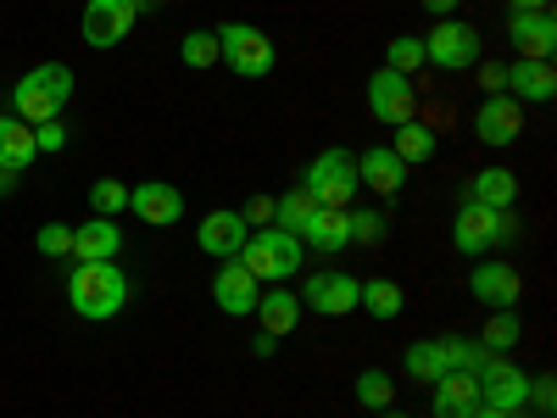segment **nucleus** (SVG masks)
Masks as SVG:
<instances>
[{
  "label": "nucleus",
  "mask_w": 557,
  "mask_h": 418,
  "mask_svg": "<svg viewBox=\"0 0 557 418\" xmlns=\"http://www.w3.org/2000/svg\"><path fill=\"white\" fill-rule=\"evenodd\" d=\"M67 101H73V67H62V62H39L34 73H23L12 84V118H23L28 128L57 123Z\"/></svg>",
  "instance_id": "nucleus-1"
},
{
  "label": "nucleus",
  "mask_w": 557,
  "mask_h": 418,
  "mask_svg": "<svg viewBox=\"0 0 557 418\" xmlns=\"http://www.w3.org/2000/svg\"><path fill=\"white\" fill-rule=\"evenodd\" d=\"M67 296H73V312L89 318V323H107L123 312L128 302V273L117 262H78L73 279H67Z\"/></svg>",
  "instance_id": "nucleus-2"
},
{
  "label": "nucleus",
  "mask_w": 557,
  "mask_h": 418,
  "mask_svg": "<svg viewBox=\"0 0 557 418\" xmlns=\"http://www.w3.org/2000/svg\"><path fill=\"white\" fill-rule=\"evenodd\" d=\"M235 262H246L257 273V285H285L290 273H301V235H285V229L268 223V229H257V235H246Z\"/></svg>",
  "instance_id": "nucleus-3"
},
{
  "label": "nucleus",
  "mask_w": 557,
  "mask_h": 418,
  "mask_svg": "<svg viewBox=\"0 0 557 418\" xmlns=\"http://www.w3.org/2000/svg\"><path fill=\"white\" fill-rule=\"evenodd\" d=\"M513 235H519L513 212H491V207L462 201V212L451 218V246H457L462 257H485L491 246H507Z\"/></svg>",
  "instance_id": "nucleus-4"
},
{
  "label": "nucleus",
  "mask_w": 557,
  "mask_h": 418,
  "mask_svg": "<svg viewBox=\"0 0 557 418\" xmlns=\"http://www.w3.org/2000/svg\"><path fill=\"white\" fill-rule=\"evenodd\" d=\"M301 184L312 190L318 207H341V212H351V196L362 190V184H357V157L341 151V146H335V151H318Z\"/></svg>",
  "instance_id": "nucleus-5"
},
{
  "label": "nucleus",
  "mask_w": 557,
  "mask_h": 418,
  "mask_svg": "<svg viewBox=\"0 0 557 418\" xmlns=\"http://www.w3.org/2000/svg\"><path fill=\"white\" fill-rule=\"evenodd\" d=\"M212 34H218L223 62L235 67L240 78H268V73H273L278 51H273V39H268L257 23H223V28H212Z\"/></svg>",
  "instance_id": "nucleus-6"
},
{
  "label": "nucleus",
  "mask_w": 557,
  "mask_h": 418,
  "mask_svg": "<svg viewBox=\"0 0 557 418\" xmlns=\"http://www.w3.org/2000/svg\"><path fill=\"white\" fill-rule=\"evenodd\" d=\"M424 62H435L441 73H469V67H480V28H474V23H457V17L435 23V34L424 39Z\"/></svg>",
  "instance_id": "nucleus-7"
},
{
  "label": "nucleus",
  "mask_w": 557,
  "mask_h": 418,
  "mask_svg": "<svg viewBox=\"0 0 557 418\" xmlns=\"http://www.w3.org/2000/svg\"><path fill=\"white\" fill-rule=\"evenodd\" d=\"M357 302H362V279H351L341 268H318L301 285V307H312L323 318H346V312H357Z\"/></svg>",
  "instance_id": "nucleus-8"
},
{
  "label": "nucleus",
  "mask_w": 557,
  "mask_h": 418,
  "mask_svg": "<svg viewBox=\"0 0 557 418\" xmlns=\"http://www.w3.org/2000/svg\"><path fill=\"white\" fill-rule=\"evenodd\" d=\"M212 302H218V312H228V318L257 312V302H262L257 273H251L246 262H235V257H223L218 273H212Z\"/></svg>",
  "instance_id": "nucleus-9"
},
{
  "label": "nucleus",
  "mask_w": 557,
  "mask_h": 418,
  "mask_svg": "<svg viewBox=\"0 0 557 418\" xmlns=\"http://www.w3.org/2000/svg\"><path fill=\"white\" fill-rule=\"evenodd\" d=\"M134 0H84V45L89 51H112L134 28Z\"/></svg>",
  "instance_id": "nucleus-10"
},
{
  "label": "nucleus",
  "mask_w": 557,
  "mask_h": 418,
  "mask_svg": "<svg viewBox=\"0 0 557 418\" xmlns=\"http://www.w3.org/2000/svg\"><path fill=\"white\" fill-rule=\"evenodd\" d=\"M474 380H480V402L496 407V413H519L530 402V374H524V368H513L507 357H491Z\"/></svg>",
  "instance_id": "nucleus-11"
},
{
  "label": "nucleus",
  "mask_w": 557,
  "mask_h": 418,
  "mask_svg": "<svg viewBox=\"0 0 557 418\" xmlns=\"http://www.w3.org/2000/svg\"><path fill=\"white\" fill-rule=\"evenodd\" d=\"M524 134V107L513 96H485L480 112H474V139L491 151H507L513 139Z\"/></svg>",
  "instance_id": "nucleus-12"
},
{
  "label": "nucleus",
  "mask_w": 557,
  "mask_h": 418,
  "mask_svg": "<svg viewBox=\"0 0 557 418\" xmlns=\"http://www.w3.org/2000/svg\"><path fill=\"white\" fill-rule=\"evenodd\" d=\"M368 112H374L380 123H412V112H418V96H412V78H401V73H391V67H380L374 78H368Z\"/></svg>",
  "instance_id": "nucleus-13"
},
{
  "label": "nucleus",
  "mask_w": 557,
  "mask_h": 418,
  "mask_svg": "<svg viewBox=\"0 0 557 418\" xmlns=\"http://www.w3.org/2000/svg\"><path fill=\"white\" fill-rule=\"evenodd\" d=\"M469 291H474V302H485L491 312H502V307H519L524 279H519V268H513V262H474Z\"/></svg>",
  "instance_id": "nucleus-14"
},
{
  "label": "nucleus",
  "mask_w": 557,
  "mask_h": 418,
  "mask_svg": "<svg viewBox=\"0 0 557 418\" xmlns=\"http://www.w3.org/2000/svg\"><path fill=\"white\" fill-rule=\"evenodd\" d=\"M507 39H513V57H524V62H552V51H557V23H552V12H513V17H507Z\"/></svg>",
  "instance_id": "nucleus-15"
},
{
  "label": "nucleus",
  "mask_w": 557,
  "mask_h": 418,
  "mask_svg": "<svg viewBox=\"0 0 557 418\" xmlns=\"http://www.w3.org/2000/svg\"><path fill=\"white\" fill-rule=\"evenodd\" d=\"M128 212H139L151 229H173L184 218V196L173 190V184H162V179H146V184L128 190Z\"/></svg>",
  "instance_id": "nucleus-16"
},
{
  "label": "nucleus",
  "mask_w": 557,
  "mask_h": 418,
  "mask_svg": "<svg viewBox=\"0 0 557 418\" xmlns=\"http://www.w3.org/2000/svg\"><path fill=\"white\" fill-rule=\"evenodd\" d=\"M502 89L513 96L519 107L524 101H535V107H546L552 96H557V73H552V62H513V67H502Z\"/></svg>",
  "instance_id": "nucleus-17"
},
{
  "label": "nucleus",
  "mask_w": 557,
  "mask_h": 418,
  "mask_svg": "<svg viewBox=\"0 0 557 418\" xmlns=\"http://www.w3.org/2000/svg\"><path fill=\"white\" fill-rule=\"evenodd\" d=\"M357 184H368L374 196H401V184H407V162L391 151V146H374V151H362L357 157Z\"/></svg>",
  "instance_id": "nucleus-18"
},
{
  "label": "nucleus",
  "mask_w": 557,
  "mask_h": 418,
  "mask_svg": "<svg viewBox=\"0 0 557 418\" xmlns=\"http://www.w3.org/2000/svg\"><path fill=\"white\" fill-rule=\"evenodd\" d=\"M73 257H78V262H112V257H123V229H117V218H89V223H78V229H73Z\"/></svg>",
  "instance_id": "nucleus-19"
},
{
  "label": "nucleus",
  "mask_w": 557,
  "mask_h": 418,
  "mask_svg": "<svg viewBox=\"0 0 557 418\" xmlns=\"http://www.w3.org/2000/svg\"><path fill=\"white\" fill-rule=\"evenodd\" d=\"M346 241H351V212H341V207H318V212L301 223V246H312V251H323V257L346 251Z\"/></svg>",
  "instance_id": "nucleus-20"
},
{
  "label": "nucleus",
  "mask_w": 557,
  "mask_h": 418,
  "mask_svg": "<svg viewBox=\"0 0 557 418\" xmlns=\"http://www.w3.org/2000/svg\"><path fill=\"white\" fill-rule=\"evenodd\" d=\"M246 218L240 212H207L201 218V229H196V246L207 251V257H235L240 246H246Z\"/></svg>",
  "instance_id": "nucleus-21"
},
{
  "label": "nucleus",
  "mask_w": 557,
  "mask_h": 418,
  "mask_svg": "<svg viewBox=\"0 0 557 418\" xmlns=\"http://www.w3.org/2000/svg\"><path fill=\"white\" fill-rule=\"evenodd\" d=\"M430 396H435V418H469L480 407V380L462 374V368H451V374H441L430 385Z\"/></svg>",
  "instance_id": "nucleus-22"
},
{
  "label": "nucleus",
  "mask_w": 557,
  "mask_h": 418,
  "mask_svg": "<svg viewBox=\"0 0 557 418\" xmlns=\"http://www.w3.org/2000/svg\"><path fill=\"white\" fill-rule=\"evenodd\" d=\"M469 201H474V207H491V212H513L519 179L507 173V168H480V173L469 179Z\"/></svg>",
  "instance_id": "nucleus-23"
},
{
  "label": "nucleus",
  "mask_w": 557,
  "mask_h": 418,
  "mask_svg": "<svg viewBox=\"0 0 557 418\" xmlns=\"http://www.w3.org/2000/svg\"><path fill=\"white\" fill-rule=\"evenodd\" d=\"M257 323H262V335H273V341H285L296 323H301V296L296 291H262V302H257Z\"/></svg>",
  "instance_id": "nucleus-24"
},
{
  "label": "nucleus",
  "mask_w": 557,
  "mask_h": 418,
  "mask_svg": "<svg viewBox=\"0 0 557 418\" xmlns=\"http://www.w3.org/2000/svg\"><path fill=\"white\" fill-rule=\"evenodd\" d=\"M34 128L23 123V118H0V168H12V173H23L28 162H34Z\"/></svg>",
  "instance_id": "nucleus-25"
},
{
  "label": "nucleus",
  "mask_w": 557,
  "mask_h": 418,
  "mask_svg": "<svg viewBox=\"0 0 557 418\" xmlns=\"http://www.w3.org/2000/svg\"><path fill=\"white\" fill-rule=\"evenodd\" d=\"M441 374H451V362H446V346H441V341H418V346H407V380L435 385Z\"/></svg>",
  "instance_id": "nucleus-26"
},
{
  "label": "nucleus",
  "mask_w": 557,
  "mask_h": 418,
  "mask_svg": "<svg viewBox=\"0 0 557 418\" xmlns=\"http://www.w3.org/2000/svg\"><path fill=\"white\" fill-rule=\"evenodd\" d=\"M318 212V201H312V190L307 184H296V190H285L273 201V229H285V235H301V223Z\"/></svg>",
  "instance_id": "nucleus-27"
},
{
  "label": "nucleus",
  "mask_w": 557,
  "mask_h": 418,
  "mask_svg": "<svg viewBox=\"0 0 557 418\" xmlns=\"http://www.w3.org/2000/svg\"><path fill=\"white\" fill-rule=\"evenodd\" d=\"M407 168H424L430 157H435V128L430 123H401L396 128V146H391Z\"/></svg>",
  "instance_id": "nucleus-28"
},
{
  "label": "nucleus",
  "mask_w": 557,
  "mask_h": 418,
  "mask_svg": "<svg viewBox=\"0 0 557 418\" xmlns=\"http://www.w3.org/2000/svg\"><path fill=\"white\" fill-rule=\"evenodd\" d=\"M401 285H396V279H368V285H362V302L357 307H368V312H374L380 323H391V318H401Z\"/></svg>",
  "instance_id": "nucleus-29"
},
{
  "label": "nucleus",
  "mask_w": 557,
  "mask_h": 418,
  "mask_svg": "<svg viewBox=\"0 0 557 418\" xmlns=\"http://www.w3.org/2000/svg\"><path fill=\"white\" fill-rule=\"evenodd\" d=\"M519 335H524V323H519V312L513 307H502V312H491V323H485V335H480V346L485 352H496V357H507L519 346Z\"/></svg>",
  "instance_id": "nucleus-30"
},
{
  "label": "nucleus",
  "mask_w": 557,
  "mask_h": 418,
  "mask_svg": "<svg viewBox=\"0 0 557 418\" xmlns=\"http://www.w3.org/2000/svg\"><path fill=\"white\" fill-rule=\"evenodd\" d=\"M357 402H362V407H374V413H391L396 385H391L385 368H368V374H357Z\"/></svg>",
  "instance_id": "nucleus-31"
},
{
  "label": "nucleus",
  "mask_w": 557,
  "mask_h": 418,
  "mask_svg": "<svg viewBox=\"0 0 557 418\" xmlns=\"http://www.w3.org/2000/svg\"><path fill=\"white\" fill-rule=\"evenodd\" d=\"M385 67H391V73H401V78H412L418 67H424V39L396 34V39H391V51H385Z\"/></svg>",
  "instance_id": "nucleus-32"
},
{
  "label": "nucleus",
  "mask_w": 557,
  "mask_h": 418,
  "mask_svg": "<svg viewBox=\"0 0 557 418\" xmlns=\"http://www.w3.org/2000/svg\"><path fill=\"white\" fill-rule=\"evenodd\" d=\"M178 57H184V67H218V62H223V51H218V34H212V28H201V34H184Z\"/></svg>",
  "instance_id": "nucleus-33"
},
{
  "label": "nucleus",
  "mask_w": 557,
  "mask_h": 418,
  "mask_svg": "<svg viewBox=\"0 0 557 418\" xmlns=\"http://www.w3.org/2000/svg\"><path fill=\"white\" fill-rule=\"evenodd\" d=\"M89 207H96V218H112L128 207V190H123V179H96V190H89Z\"/></svg>",
  "instance_id": "nucleus-34"
},
{
  "label": "nucleus",
  "mask_w": 557,
  "mask_h": 418,
  "mask_svg": "<svg viewBox=\"0 0 557 418\" xmlns=\"http://www.w3.org/2000/svg\"><path fill=\"white\" fill-rule=\"evenodd\" d=\"M34 246H39V257H73V229L67 223H39Z\"/></svg>",
  "instance_id": "nucleus-35"
},
{
  "label": "nucleus",
  "mask_w": 557,
  "mask_h": 418,
  "mask_svg": "<svg viewBox=\"0 0 557 418\" xmlns=\"http://www.w3.org/2000/svg\"><path fill=\"white\" fill-rule=\"evenodd\" d=\"M351 241L380 246L385 241V212H351Z\"/></svg>",
  "instance_id": "nucleus-36"
},
{
  "label": "nucleus",
  "mask_w": 557,
  "mask_h": 418,
  "mask_svg": "<svg viewBox=\"0 0 557 418\" xmlns=\"http://www.w3.org/2000/svg\"><path fill=\"white\" fill-rule=\"evenodd\" d=\"M240 218H246V229H268V223H273V196H251V201L240 207Z\"/></svg>",
  "instance_id": "nucleus-37"
},
{
  "label": "nucleus",
  "mask_w": 557,
  "mask_h": 418,
  "mask_svg": "<svg viewBox=\"0 0 557 418\" xmlns=\"http://www.w3.org/2000/svg\"><path fill=\"white\" fill-rule=\"evenodd\" d=\"M34 146H39V151H62V146H67V128H62V123H39V128H34Z\"/></svg>",
  "instance_id": "nucleus-38"
},
{
  "label": "nucleus",
  "mask_w": 557,
  "mask_h": 418,
  "mask_svg": "<svg viewBox=\"0 0 557 418\" xmlns=\"http://www.w3.org/2000/svg\"><path fill=\"white\" fill-rule=\"evenodd\" d=\"M530 402H535V407L552 418V407H557V385H552L546 374H541V380H530Z\"/></svg>",
  "instance_id": "nucleus-39"
},
{
  "label": "nucleus",
  "mask_w": 557,
  "mask_h": 418,
  "mask_svg": "<svg viewBox=\"0 0 557 418\" xmlns=\"http://www.w3.org/2000/svg\"><path fill=\"white\" fill-rule=\"evenodd\" d=\"M480 84L491 89V96H507V89H502V67H491V62H480Z\"/></svg>",
  "instance_id": "nucleus-40"
},
{
  "label": "nucleus",
  "mask_w": 557,
  "mask_h": 418,
  "mask_svg": "<svg viewBox=\"0 0 557 418\" xmlns=\"http://www.w3.org/2000/svg\"><path fill=\"white\" fill-rule=\"evenodd\" d=\"M513 12H552V0H507Z\"/></svg>",
  "instance_id": "nucleus-41"
},
{
  "label": "nucleus",
  "mask_w": 557,
  "mask_h": 418,
  "mask_svg": "<svg viewBox=\"0 0 557 418\" xmlns=\"http://www.w3.org/2000/svg\"><path fill=\"white\" fill-rule=\"evenodd\" d=\"M424 12L430 17H446V12H457V0H424Z\"/></svg>",
  "instance_id": "nucleus-42"
},
{
  "label": "nucleus",
  "mask_w": 557,
  "mask_h": 418,
  "mask_svg": "<svg viewBox=\"0 0 557 418\" xmlns=\"http://www.w3.org/2000/svg\"><path fill=\"white\" fill-rule=\"evenodd\" d=\"M251 352H257V357H273V352H278V341H273V335H257V341H251Z\"/></svg>",
  "instance_id": "nucleus-43"
},
{
  "label": "nucleus",
  "mask_w": 557,
  "mask_h": 418,
  "mask_svg": "<svg viewBox=\"0 0 557 418\" xmlns=\"http://www.w3.org/2000/svg\"><path fill=\"white\" fill-rule=\"evenodd\" d=\"M12 184H17V173H12V168H0V196H12Z\"/></svg>",
  "instance_id": "nucleus-44"
},
{
  "label": "nucleus",
  "mask_w": 557,
  "mask_h": 418,
  "mask_svg": "<svg viewBox=\"0 0 557 418\" xmlns=\"http://www.w3.org/2000/svg\"><path fill=\"white\" fill-rule=\"evenodd\" d=\"M469 418H513V413H496V407H485V402H480V407H474Z\"/></svg>",
  "instance_id": "nucleus-45"
},
{
  "label": "nucleus",
  "mask_w": 557,
  "mask_h": 418,
  "mask_svg": "<svg viewBox=\"0 0 557 418\" xmlns=\"http://www.w3.org/2000/svg\"><path fill=\"white\" fill-rule=\"evenodd\" d=\"M380 418H407V413H380Z\"/></svg>",
  "instance_id": "nucleus-46"
},
{
  "label": "nucleus",
  "mask_w": 557,
  "mask_h": 418,
  "mask_svg": "<svg viewBox=\"0 0 557 418\" xmlns=\"http://www.w3.org/2000/svg\"><path fill=\"white\" fill-rule=\"evenodd\" d=\"M541 418H546V413H541Z\"/></svg>",
  "instance_id": "nucleus-47"
}]
</instances>
